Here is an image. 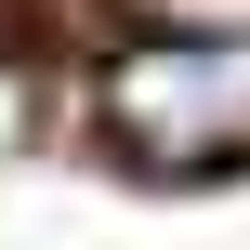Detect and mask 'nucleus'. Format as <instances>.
<instances>
[{
  "instance_id": "1",
  "label": "nucleus",
  "mask_w": 250,
  "mask_h": 250,
  "mask_svg": "<svg viewBox=\"0 0 250 250\" xmlns=\"http://www.w3.org/2000/svg\"><path fill=\"white\" fill-rule=\"evenodd\" d=\"M105 119H119V145L158 158V171H224V158H250V26L119 53V66H105Z\"/></svg>"
}]
</instances>
